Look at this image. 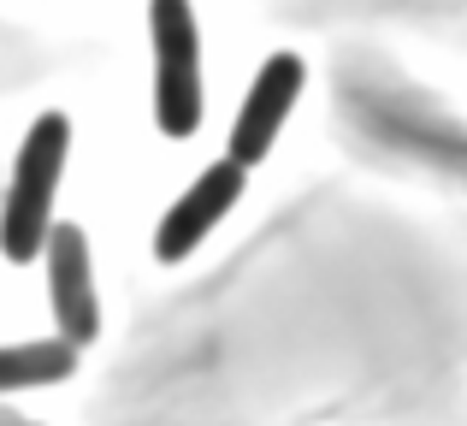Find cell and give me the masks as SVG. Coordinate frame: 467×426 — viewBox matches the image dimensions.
Listing matches in <instances>:
<instances>
[{
    "label": "cell",
    "mask_w": 467,
    "mask_h": 426,
    "mask_svg": "<svg viewBox=\"0 0 467 426\" xmlns=\"http://www.w3.org/2000/svg\"><path fill=\"white\" fill-rule=\"evenodd\" d=\"M71 154V125L66 113H42L18 142L12 161V184H6V208H0V255L6 261H36L54 231V196H59V172Z\"/></svg>",
    "instance_id": "1"
},
{
    "label": "cell",
    "mask_w": 467,
    "mask_h": 426,
    "mask_svg": "<svg viewBox=\"0 0 467 426\" xmlns=\"http://www.w3.org/2000/svg\"><path fill=\"white\" fill-rule=\"evenodd\" d=\"M154 30V119L171 142L202 125V42L190 0H149Z\"/></svg>",
    "instance_id": "2"
},
{
    "label": "cell",
    "mask_w": 467,
    "mask_h": 426,
    "mask_svg": "<svg viewBox=\"0 0 467 426\" xmlns=\"http://www.w3.org/2000/svg\"><path fill=\"white\" fill-rule=\"evenodd\" d=\"M47 261V302H54L59 338L71 349H83L101 332V302H95V266H89V237L83 225H54L42 243Z\"/></svg>",
    "instance_id": "3"
},
{
    "label": "cell",
    "mask_w": 467,
    "mask_h": 426,
    "mask_svg": "<svg viewBox=\"0 0 467 426\" xmlns=\"http://www.w3.org/2000/svg\"><path fill=\"white\" fill-rule=\"evenodd\" d=\"M243 178H249V166H237L225 154V161H213L202 178H195L190 190H183L178 202L166 208V219H160V231H154V255L166 266H178L183 255H195L207 243V231L219 225L231 208H237V196H243Z\"/></svg>",
    "instance_id": "4"
},
{
    "label": "cell",
    "mask_w": 467,
    "mask_h": 426,
    "mask_svg": "<svg viewBox=\"0 0 467 426\" xmlns=\"http://www.w3.org/2000/svg\"><path fill=\"white\" fill-rule=\"evenodd\" d=\"M302 83H308V66H302V54H273L261 71H254V89L249 101H243L237 113V130H231V161L237 166H254L273 154L278 130H285L290 107H296Z\"/></svg>",
    "instance_id": "5"
},
{
    "label": "cell",
    "mask_w": 467,
    "mask_h": 426,
    "mask_svg": "<svg viewBox=\"0 0 467 426\" xmlns=\"http://www.w3.org/2000/svg\"><path fill=\"white\" fill-rule=\"evenodd\" d=\"M78 373V349L66 338H36V344H0V391H36Z\"/></svg>",
    "instance_id": "6"
}]
</instances>
